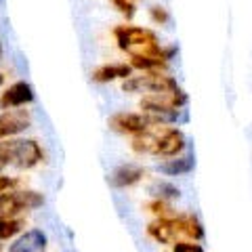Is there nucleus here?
Returning <instances> with one entry per match:
<instances>
[{
	"mask_svg": "<svg viewBox=\"0 0 252 252\" xmlns=\"http://www.w3.org/2000/svg\"><path fill=\"white\" fill-rule=\"evenodd\" d=\"M114 38L120 51L128 53L130 59L132 57H156L166 61L177 53V49H164L160 46L156 32L147 30V28H139V26H118L114 30Z\"/></svg>",
	"mask_w": 252,
	"mask_h": 252,
	"instance_id": "nucleus-1",
	"label": "nucleus"
},
{
	"mask_svg": "<svg viewBox=\"0 0 252 252\" xmlns=\"http://www.w3.org/2000/svg\"><path fill=\"white\" fill-rule=\"evenodd\" d=\"M132 152L147 154V156H160V158H175L185 149V135L179 128L154 124L145 132L132 137Z\"/></svg>",
	"mask_w": 252,
	"mask_h": 252,
	"instance_id": "nucleus-2",
	"label": "nucleus"
},
{
	"mask_svg": "<svg viewBox=\"0 0 252 252\" xmlns=\"http://www.w3.org/2000/svg\"><path fill=\"white\" fill-rule=\"evenodd\" d=\"M0 160L4 166H15L17 170H32L44 162V149L34 139H4L0 141Z\"/></svg>",
	"mask_w": 252,
	"mask_h": 252,
	"instance_id": "nucleus-3",
	"label": "nucleus"
},
{
	"mask_svg": "<svg viewBox=\"0 0 252 252\" xmlns=\"http://www.w3.org/2000/svg\"><path fill=\"white\" fill-rule=\"evenodd\" d=\"M185 103H187V94L183 91L145 94L141 99V114L147 116L154 124H172L181 118Z\"/></svg>",
	"mask_w": 252,
	"mask_h": 252,
	"instance_id": "nucleus-4",
	"label": "nucleus"
},
{
	"mask_svg": "<svg viewBox=\"0 0 252 252\" xmlns=\"http://www.w3.org/2000/svg\"><path fill=\"white\" fill-rule=\"evenodd\" d=\"M122 91L130 94H137V93L160 94V93H177L181 91V86L175 78L166 76L164 72H141L139 76L126 78L122 82Z\"/></svg>",
	"mask_w": 252,
	"mask_h": 252,
	"instance_id": "nucleus-5",
	"label": "nucleus"
},
{
	"mask_svg": "<svg viewBox=\"0 0 252 252\" xmlns=\"http://www.w3.org/2000/svg\"><path fill=\"white\" fill-rule=\"evenodd\" d=\"M44 206V195L34 189H13L0 193V217H21L23 212Z\"/></svg>",
	"mask_w": 252,
	"mask_h": 252,
	"instance_id": "nucleus-6",
	"label": "nucleus"
},
{
	"mask_svg": "<svg viewBox=\"0 0 252 252\" xmlns=\"http://www.w3.org/2000/svg\"><path fill=\"white\" fill-rule=\"evenodd\" d=\"M109 128L120 132V135H141V132H145L147 128H152L154 122L149 120L147 116L143 114H132V112H118L109 118Z\"/></svg>",
	"mask_w": 252,
	"mask_h": 252,
	"instance_id": "nucleus-7",
	"label": "nucleus"
},
{
	"mask_svg": "<svg viewBox=\"0 0 252 252\" xmlns=\"http://www.w3.org/2000/svg\"><path fill=\"white\" fill-rule=\"evenodd\" d=\"M36 93L32 89V84L26 80L13 82L9 89H4V93L0 94V109H19L28 107L34 103Z\"/></svg>",
	"mask_w": 252,
	"mask_h": 252,
	"instance_id": "nucleus-8",
	"label": "nucleus"
},
{
	"mask_svg": "<svg viewBox=\"0 0 252 252\" xmlns=\"http://www.w3.org/2000/svg\"><path fill=\"white\" fill-rule=\"evenodd\" d=\"M32 124V118L23 107L19 109H2L0 114V141L19 137L21 132H26Z\"/></svg>",
	"mask_w": 252,
	"mask_h": 252,
	"instance_id": "nucleus-9",
	"label": "nucleus"
},
{
	"mask_svg": "<svg viewBox=\"0 0 252 252\" xmlns=\"http://www.w3.org/2000/svg\"><path fill=\"white\" fill-rule=\"evenodd\" d=\"M46 244H49V238L42 229H26L21 231L17 238L11 242V246L6 252H44Z\"/></svg>",
	"mask_w": 252,
	"mask_h": 252,
	"instance_id": "nucleus-10",
	"label": "nucleus"
},
{
	"mask_svg": "<svg viewBox=\"0 0 252 252\" xmlns=\"http://www.w3.org/2000/svg\"><path fill=\"white\" fill-rule=\"evenodd\" d=\"M149 238H154L158 244H175L179 242V227L175 215L172 217H158L147 225Z\"/></svg>",
	"mask_w": 252,
	"mask_h": 252,
	"instance_id": "nucleus-11",
	"label": "nucleus"
},
{
	"mask_svg": "<svg viewBox=\"0 0 252 252\" xmlns=\"http://www.w3.org/2000/svg\"><path fill=\"white\" fill-rule=\"evenodd\" d=\"M143 177H145V170L137 166V164H122V166H118L112 175H109V183L116 189H126V187L141 183Z\"/></svg>",
	"mask_w": 252,
	"mask_h": 252,
	"instance_id": "nucleus-12",
	"label": "nucleus"
},
{
	"mask_svg": "<svg viewBox=\"0 0 252 252\" xmlns=\"http://www.w3.org/2000/svg\"><path fill=\"white\" fill-rule=\"evenodd\" d=\"M128 76H132L130 63H105V65L97 67L91 74L93 82H99V84H107L114 80H126Z\"/></svg>",
	"mask_w": 252,
	"mask_h": 252,
	"instance_id": "nucleus-13",
	"label": "nucleus"
},
{
	"mask_svg": "<svg viewBox=\"0 0 252 252\" xmlns=\"http://www.w3.org/2000/svg\"><path fill=\"white\" fill-rule=\"evenodd\" d=\"M177 227H179V235H185V238L198 242L204 238V229L202 223L193 215H175Z\"/></svg>",
	"mask_w": 252,
	"mask_h": 252,
	"instance_id": "nucleus-14",
	"label": "nucleus"
},
{
	"mask_svg": "<svg viewBox=\"0 0 252 252\" xmlns=\"http://www.w3.org/2000/svg\"><path fill=\"white\" fill-rule=\"evenodd\" d=\"M160 170L164 172V175L168 177H179V175H187V172L193 170V158L191 156H175L170 158V160L162 162L160 164Z\"/></svg>",
	"mask_w": 252,
	"mask_h": 252,
	"instance_id": "nucleus-15",
	"label": "nucleus"
},
{
	"mask_svg": "<svg viewBox=\"0 0 252 252\" xmlns=\"http://www.w3.org/2000/svg\"><path fill=\"white\" fill-rule=\"evenodd\" d=\"M26 229L23 217H0V242H13Z\"/></svg>",
	"mask_w": 252,
	"mask_h": 252,
	"instance_id": "nucleus-16",
	"label": "nucleus"
},
{
	"mask_svg": "<svg viewBox=\"0 0 252 252\" xmlns=\"http://www.w3.org/2000/svg\"><path fill=\"white\" fill-rule=\"evenodd\" d=\"M149 193H154L156 200H164V202L175 200L181 195L179 187H175L172 183H166V181H154L152 187H149Z\"/></svg>",
	"mask_w": 252,
	"mask_h": 252,
	"instance_id": "nucleus-17",
	"label": "nucleus"
},
{
	"mask_svg": "<svg viewBox=\"0 0 252 252\" xmlns=\"http://www.w3.org/2000/svg\"><path fill=\"white\" fill-rule=\"evenodd\" d=\"M147 210L149 212H154L156 217H172V208L168 206V202H164V200H154V202H149L147 204Z\"/></svg>",
	"mask_w": 252,
	"mask_h": 252,
	"instance_id": "nucleus-18",
	"label": "nucleus"
},
{
	"mask_svg": "<svg viewBox=\"0 0 252 252\" xmlns=\"http://www.w3.org/2000/svg\"><path fill=\"white\" fill-rule=\"evenodd\" d=\"M114 2V6L118 9V13H122L126 19H132L135 17V2H132V0H112Z\"/></svg>",
	"mask_w": 252,
	"mask_h": 252,
	"instance_id": "nucleus-19",
	"label": "nucleus"
},
{
	"mask_svg": "<svg viewBox=\"0 0 252 252\" xmlns=\"http://www.w3.org/2000/svg\"><path fill=\"white\" fill-rule=\"evenodd\" d=\"M19 185H21V179L9 177V175H4V172H0V193L13 191V189H19Z\"/></svg>",
	"mask_w": 252,
	"mask_h": 252,
	"instance_id": "nucleus-20",
	"label": "nucleus"
},
{
	"mask_svg": "<svg viewBox=\"0 0 252 252\" xmlns=\"http://www.w3.org/2000/svg\"><path fill=\"white\" fill-rule=\"evenodd\" d=\"M149 17H152V21L158 23V26H166L170 15L164 6H152V9H149Z\"/></svg>",
	"mask_w": 252,
	"mask_h": 252,
	"instance_id": "nucleus-21",
	"label": "nucleus"
},
{
	"mask_svg": "<svg viewBox=\"0 0 252 252\" xmlns=\"http://www.w3.org/2000/svg\"><path fill=\"white\" fill-rule=\"evenodd\" d=\"M172 252H204V248L200 244L195 242H175V246H172Z\"/></svg>",
	"mask_w": 252,
	"mask_h": 252,
	"instance_id": "nucleus-22",
	"label": "nucleus"
},
{
	"mask_svg": "<svg viewBox=\"0 0 252 252\" xmlns=\"http://www.w3.org/2000/svg\"><path fill=\"white\" fill-rule=\"evenodd\" d=\"M2 55H4V49H2V42H0V61H2Z\"/></svg>",
	"mask_w": 252,
	"mask_h": 252,
	"instance_id": "nucleus-23",
	"label": "nucleus"
},
{
	"mask_svg": "<svg viewBox=\"0 0 252 252\" xmlns=\"http://www.w3.org/2000/svg\"><path fill=\"white\" fill-rule=\"evenodd\" d=\"M2 84H4V76H2V72H0V89H2Z\"/></svg>",
	"mask_w": 252,
	"mask_h": 252,
	"instance_id": "nucleus-24",
	"label": "nucleus"
},
{
	"mask_svg": "<svg viewBox=\"0 0 252 252\" xmlns=\"http://www.w3.org/2000/svg\"><path fill=\"white\" fill-rule=\"evenodd\" d=\"M2 168H4V164H2V160H0V172H2Z\"/></svg>",
	"mask_w": 252,
	"mask_h": 252,
	"instance_id": "nucleus-25",
	"label": "nucleus"
},
{
	"mask_svg": "<svg viewBox=\"0 0 252 252\" xmlns=\"http://www.w3.org/2000/svg\"><path fill=\"white\" fill-rule=\"evenodd\" d=\"M0 252H4V248H2V242H0Z\"/></svg>",
	"mask_w": 252,
	"mask_h": 252,
	"instance_id": "nucleus-26",
	"label": "nucleus"
}]
</instances>
